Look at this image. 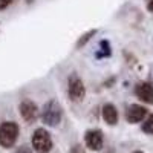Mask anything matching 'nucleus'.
<instances>
[{"instance_id": "nucleus-1", "label": "nucleus", "mask_w": 153, "mask_h": 153, "mask_svg": "<svg viewBox=\"0 0 153 153\" xmlns=\"http://www.w3.org/2000/svg\"><path fill=\"white\" fill-rule=\"evenodd\" d=\"M63 118V109L57 100H49L43 106L42 110V121L48 127H57Z\"/></svg>"}, {"instance_id": "nucleus-2", "label": "nucleus", "mask_w": 153, "mask_h": 153, "mask_svg": "<svg viewBox=\"0 0 153 153\" xmlns=\"http://www.w3.org/2000/svg\"><path fill=\"white\" fill-rule=\"evenodd\" d=\"M19 138V124L14 121H5L0 124V146L9 149L16 144Z\"/></svg>"}, {"instance_id": "nucleus-3", "label": "nucleus", "mask_w": 153, "mask_h": 153, "mask_svg": "<svg viewBox=\"0 0 153 153\" xmlns=\"http://www.w3.org/2000/svg\"><path fill=\"white\" fill-rule=\"evenodd\" d=\"M31 143H32V149L34 152L37 153H49L52 150V138H51V133L46 130V129H37L34 133H32V138H31Z\"/></svg>"}, {"instance_id": "nucleus-4", "label": "nucleus", "mask_w": 153, "mask_h": 153, "mask_svg": "<svg viewBox=\"0 0 153 153\" xmlns=\"http://www.w3.org/2000/svg\"><path fill=\"white\" fill-rule=\"evenodd\" d=\"M68 95L69 100L75 103H78L86 97V86L76 74H72L68 80Z\"/></svg>"}, {"instance_id": "nucleus-5", "label": "nucleus", "mask_w": 153, "mask_h": 153, "mask_svg": "<svg viewBox=\"0 0 153 153\" xmlns=\"http://www.w3.org/2000/svg\"><path fill=\"white\" fill-rule=\"evenodd\" d=\"M84 143H86V147L92 152H100L103 149V144H104V136H103V132L100 129H91L87 130L86 135H84Z\"/></svg>"}, {"instance_id": "nucleus-6", "label": "nucleus", "mask_w": 153, "mask_h": 153, "mask_svg": "<svg viewBox=\"0 0 153 153\" xmlns=\"http://www.w3.org/2000/svg\"><path fill=\"white\" fill-rule=\"evenodd\" d=\"M19 112H20V117L26 123H34L38 117V107L31 100H23L19 106Z\"/></svg>"}, {"instance_id": "nucleus-7", "label": "nucleus", "mask_w": 153, "mask_h": 153, "mask_svg": "<svg viewBox=\"0 0 153 153\" xmlns=\"http://www.w3.org/2000/svg\"><path fill=\"white\" fill-rule=\"evenodd\" d=\"M146 117H147V109L144 106L132 104V106L127 107V110H126V120H127V123H130V124L141 123Z\"/></svg>"}, {"instance_id": "nucleus-8", "label": "nucleus", "mask_w": 153, "mask_h": 153, "mask_svg": "<svg viewBox=\"0 0 153 153\" xmlns=\"http://www.w3.org/2000/svg\"><path fill=\"white\" fill-rule=\"evenodd\" d=\"M136 97L146 104H153V84L150 83H138L135 87Z\"/></svg>"}, {"instance_id": "nucleus-9", "label": "nucleus", "mask_w": 153, "mask_h": 153, "mask_svg": "<svg viewBox=\"0 0 153 153\" xmlns=\"http://www.w3.org/2000/svg\"><path fill=\"white\" fill-rule=\"evenodd\" d=\"M101 115H103V120L109 124V126H115L118 123V110L113 104L107 103L103 106V110H101Z\"/></svg>"}, {"instance_id": "nucleus-10", "label": "nucleus", "mask_w": 153, "mask_h": 153, "mask_svg": "<svg viewBox=\"0 0 153 153\" xmlns=\"http://www.w3.org/2000/svg\"><path fill=\"white\" fill-rule=\"evenodd\" d=\"M95 34H97V29H91V31H87L86 34H83V35L78 38V42H76V48H78V49L83 48V46H84L89 40H91V38H92Z\"/></svg>"}, {"instance_id": "nucleus-11", "label": "nucleus", "mask_w": 153, "mask_h": 153, "mask_svg": "<svg viewBox=\"0 0 153 153\" xmlns=\"http://www.w3.org/2000/svg\"><path fill=\"white\" fill-rule=\"evenodd\" d=\"M141 129H143L144 133H147V135H153V113L149 115V117L144 120Z\"/></svg>"}, {"instance_id": "nucleus-12", "label": "nucleus", "mask_w": 153, "mask_h": 153, "mask_svg": "<svg viewBox=\"0 0 153 153\" xmlns=\"http://www.w3.org/2000/svg\"><path fill=\"white\" fill-rule=\"evenodd\" d=\"M101 51L97 54V57L98 58H101V57H109L110 54H112V51H110V45H109V42H106V40H103L101 42Z\"/></svg>"}, {"instance_id": "nucleus-13", "label": "nucleus", "mask_w": 153, "mask_h": 153, "mask_svg": "<svg viewBox=\"0 0 153 153\" xmlns=\"http://www.w3.org/2000/svg\"><path fill=\"white\" fill-rule=\"evenodd\" d=\"M14 2H16V0H0V11L6 9L8 6H11Z\"/></svg>"}, {"instance_id": "nucleus-14", "label": "nucleus", "mask_w": 153, "mask_h": 153, "mask_svg": "<svg viewBox=\"0 0 153 153\" xmlns=\"http://www.w3.org/2000/svg\"><path fill=\"white\" fill-rule=\"evenodd\" d=\"M16 153H32V149L29 146H22L16 150Z\"/></svg>"}, {"instance_id": "nucleus-15", "label": "nucleus", "mask_w": 153, "mask_h": 153, "mask_svg": "<svg viewBox=\"0 0 153 153\" xmlns=\"http://www.w3.org/2000/svg\"><path fill=\"white\" fill-rule=\"evenodd\" d=\"M69 153H86L84 150H83V147L81 146H74L72 149H71V152Z\"/></svg>"}, {"instance_id": "nucleus-16", "label": "nucleus", "mask_w": 153, "mask_h": 153, "mask_svg": "<svg viewBox=\"0 0 153 153\" xmlns=\"http://www.w3.org/2000/svg\"><path fill=\"white\" fill-rule=\"evenodd\" d=\"M147 9L153 12V0H149V5H147Z\"/></svg>"}, {"instance_id": "nucleus-17", "label": "nucleus", "mask_w": 153, "mask_h": 153, "mask_svg": "<svg viewBox=\"0 0 153 153\" xmlns=\"http://www.w3.org/2000/svg\"><path fill=\"white\" fill-rule=\"evenodd\" d=\"M133 153H144V152H141V150H136V152H133Z\"/></svg>"}]
</instances>
